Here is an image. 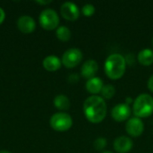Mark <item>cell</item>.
Here are the masks:
<instances>
[{"label": "cell", "mask_w": 153, "mask_h": 153, "mask_svg": "<svg viewBox=\"0 0 153 153\" xmlns=\"http://www.w3.org/2000/svg\"><path fill=\"white\" fill-rule=\"evenodd\" d=\"M17 28L22 33H31L36 29V22L31 16L22 15L17 20Z\"/></svg>", "instance_id": "cell-11"}, {"label": "cell", "mask_w": 153, "mask_h": 153, "mask_svg": "<svg viewBox=\"0 0 153 153\" xmlns=\"http://www.w3.org/2000/svg\"><path fill=\"white\" fill-rule=\"evenodd\" d=\"M51 2H52L51 0H48V1H36V3H37V4H41V5L48 4H50Z\"/></svg>", "instance_id": "cell-26"}, {"label": "cell", "mask_w": 153, "mask_h": 153, "mask_svg": "<svg viewBox=\"0 0 153 153\" xmlns=\"http://www.w3.org/2000/svg\"><path fill=\"white\" fill-rule=\"evenodd\" d=\"M50 126L56 132L68 131L73 126V118L65 112L55 113L49 120Z\"/></svg>", "instance_id": "cell-4"}, {"label": "cell", "mask_w": 153, "mask_h": 153, "mask_svg": "<svg viewBox=\"0 0 153 153\" xmlns=\"http://www.w3.org/2000/svg\"><path fill=\"white\" fill-rule=\"evenodd\" d=\"M42 65L48 72H56L58 69H60L62 65V61L58 56L50 55L43 59Z\"/></svg>", "instance_id": "cell-14"}, {"label": "cell", "mask_w": 153, "mask_h": 153, "mask_svg": "<svg viewBox=\"0 0 153 153\" xmlns=\"http://www.w3.org/2000/svg\"><path fill=\"white\" fill-rule=\"evenodd\" d=\"M102 153H113L112 152H109V151H107V152H104Z\"/></svg>", "instance_id": "cell-28"}, {"label": "cell", "mask_w": 153, "mask_h": 153, "mask_svg": "<svg viewBox=\"0 0 153 153\" xmlns=\"http://www.w3.org/2000/svg\"><path fill=\"white\" fill-rule=\"evenodd\" d=\"M99 71V65L98 63L93 60L90 59L83 63L81 68V74L83 78L89 80L92 77H95L97 72Z\"/></svg>", "instance_id": "cell-12"}, {"label": "cell", "mask_w": 153, "mask_h": 153, "mask_svg": "<svg viewBox=\"0 0 153 153\" xmlns=\"http://www.w3.org/2000/svg\"><path fill=\"white\" fill-rule=\"evenodd\" d=\"M83 114L86 119L92 124L102 122L108 112L107 103L101 96L91 95L83 102Z\"/></svg>", "instance_id": "cell-1"}, {"label": "cell", "mask_w": 153, "mask_h": 153, "mask_svg": "<svg viewBox=\"0 0 153 153\" xmlns=\"http://www.w3.org/2000/svg\"><path fill=\"white\" fill-rule=\"evenodd\" d=\"M5 19V13L4 11V9L2 7H0V25L4 22Z\"/></svg>", "instance_id": "cell-24"}, {"label": "cell", "mask_w": 153, "mask_h": 153, "mask_svg": "<svg viewBox=\"0 0 153 153\" xmlns=\"http://www.w3.org/2000/svg\"><path fill=\"white\" fill-rule=\"evenodd\" d=\"M39 22L42 29L46 30H53L58 28L60 21L59 16L55 10L47 8L40 13Z\"/></svg>", "instance_id": "cell-5"}, {"label": "cell", "mask_w": 153, "mask_h": 153, "mask_svg": "<svg viewBox=\"0 0 153 153\" xmlns=\"http://www.w3.org/2000/svg\"><path fill=\"white\" fill-rule=\"evenodd\" d=\"M126 62L125 56L118 53L109 55L104 65L106 75L111 80H118L122 78L126 73Z\"/></svg>", "instance_id": "cell-2"}, {"label": "cell", "mask_w": 153, "mask_h": 153, "mask_svg": "<svg viewBox=\"0 0 153 153\" xmlns=\"http://www.w3.org/2000/svg\"><path fill=\"white\" fill-rule=\"evenodd\" d=\"M70 105L71 104H70V100L68 97L64 94H59L56 96L54 99V106L61 111L68 110L70 108Z\"/></svg>", "instance_id": "cell-16"}, {"label": "cell", "mask_w": 153, "mask_h": 153, "mask_svg": "<svg viewBox=\"0 0 153 153\" xmlns=\"http://www.w3.org/2000/svg\"><path fill=\"white\" fill-rule=\"evenodd\" d=\"M113 147L117 153H128L134 147V142L130 137L122 135L115 139Z\"/></svg>", "instance_id": "cell-10"}, {"label": "cell", "mask_w": 153, "mask_h": 153, "mask_svg": "<svg viewBox=\"0 0 153 153\" xmlns=\"http://www.w3.org/2000/svg\"><path fill=\"white\" fill-rule=\"evenodd\" d=\"M125 59H126V65H134V63H135V61H134V56L133 54H127L125 56Z\"/></svg>", "instance_id": "cell-21"}, {"label": "cell", "mask_w": 153, "mask_h": 153, "mask_svg": "<svg viewBox=\"0 0 153 153\" xmlns=\"http://www.w3.org/2000/svg\"><path fill=\"white\" fill-rule=\"evenodd\" d=\"M0 153H11L10 152H8V151H4V150H3V151H0Z\"/></svg>", "instance_id": "cell-27"}, {"label": "cell", "mask_w": 153, "mask_h": 153, "mask_svg": "<svg viewBox=\"0 0 153 153\" xmlns=\"http://www.w3.org/2000/svg\"><path fill=\"white\" fill-rule=\"evenodd\" d=\"M100 93H101V97L104 100H110L116 94V88L112 84L104 85V87H103V89H102Z\"/></svg>", "instance_id": "cell-18"}, {"label": "cell", "mask_w": 153, "mask_h": 153, "mask_svg": "<svg viewBox=\"0 0 153 153\" xmlns=\"http://www.w3.org/2000/svg\"><path fill=\"white\" fill-rule=\"evenodd\" d=\"M125 103H126V104H127L128 106H130V104L134 103V100H133L131 97H126V101H125Z\"/></svg>", "instance_id": "cell-25"}, {"label": "cell", "mask_w": 153, "mask_h": 153, "mask_svg": "<svg viewBox=\"0 0 153 153\" xmlns=\"http://www.w3.org/2000/svg\"><path fill=\"white\" fill-rule=\"evenodd\" d=\"M82 60V52L77 48L67 49L62 56V65L66 68H74L77 66Z\"/></svg>", "instance_id": "cell-6"}, {"label": "cell", "mask_w": 153, "mask_h": 153, "mask_svg": "<svg viewBox=\"0 0 153 153\" xmlns=\"http://www.w3.org/2000/svg\"><path fill=\"white\" fill-rule=\"evenodd\" d=\"M96 9L92 4H86L82 7V13L86 17H91L94 14Z\"/></svg>", "instance_id": "cell-20"}, {"label": "cell", "mask_w": 153, "mask_h": 153, "mask_svg": "<svg viewBox=\"0 0 153 153\" xmlns=\"http://www.w3.org/2000/svg\"><path fill=\"white\" fill-rule=\"evenodd\" d=\"M132 113L130 106L126 103H120L116 105L111 110V117L117 122H124L129 119Z\"/></svg>", "instance_id": "cell-9"}, {"label": "cell", "mask_w": 153, "mask_h": 153, "mask_svg": "<svg viewBox=\"0 0 153 153\" xmlns=\"http://www.w3.org/2000/svg\"><path fill=\"white\" fill-rule=\"evenodd\" d=\"M79 80H80V77L77 74H71L67 78V81L71 83H75L79 82Z\"/></svg>", "instance_id": "cell-22"}, {"label": "cell", "mask_w": 153, "mask_h": 153, "mask_svg": "<svg viewBox=\"0 0 153 153\" xmlns=\"http://www.w3.org/2000/svg\"><path fill=\"white\" fill-rule=\"evenodd\" d=\"M126 131L132 137H139L144 131V124L141 118L136 117L129 118L126 124Z\"/></svg>", "instance_id": "cell-8"}, {"label": "cell", "mask_w": 153, "mask_h": 153, "mask_svg": "<svg viewBox=\"0 0 153 153\" xmlns=\"http://www.w3.org/2000/svg\"><path fill=\"white\" fill-rule=\"evenodd\" d=\"M133 113L138 118H146L153 114V97L150 94H140L133 103Z\"/></svg>", "instance_id": "cell-3"}, {"label": "cell", "mask_w": 153, "mask_h": 153, "mask_svg": "<svg viewBox=\"0 0 153 153\" xmlns=\"http://www.w3.org/2000/svg\"><path fill=\"white\" fill-rule=\"evenodd\" d=\"M152 46H153V38H152Z\"/></svg>", "instance_id": "cell-29"}, {"label": "cell", "mask_w": 153, "mask_h": 153, "mask_svg": "<svg viewBox=\"0 0 153 153\" xmlns=\"http://www.w3.org/2000/svg\"><path fill=\"white\" fill-rule=\"evenodd\" d=\"M104 87V82L100 77H92L89 80H87L85 83V88L88 92H90L92 95H98L101 92L102 89Z\"/></svg>", "instance_id": "cell-13"}, {"label": "cell", "mask_w": 153, "mask_h": 153, "mask_svg": "<svg viewBox=\"0 0 153 153\" xmlns=\"http://www.w3.org/2000/svg\"><path fill=\"white\" fill-rule=\"evenodd\" d=\"M60 13L64 19L74 22L80 16V9L77 4L73 2H65L60 7Z\"/></svg>", "instance_id": "cell-7"}, {"label": "cell", "mask_w": 153, "mask_h": 153, "mask_svg": "<svg viewBox=\"0 0 153 153\" xmlns=\"http://www.w3.org/2000/svg\"><path fill=\"white\" fill-rule=\"evenodd\" d=\"M107 144H108V141L106 138L104 137H99L97 138L94 143H93V147L96 151L98 152H101L102 150H104L106 147H107Z\"/></svg>", "instance_id": "cell-19"}, {"label": "cell", "mask_w": 153, "mask_h": 153, "mask_svg": "<svg viewBox=\"0 0 153 153\" xmlns=\"http://www.w3.org/2000/svg\"><path fill=\"white\" fill-rule=\"evenodd\" d=\"M139 63L143 66H150L153 64V50L152 48L142 49L137 56Z\"/></svg>", "instance_id": "cell-15"}, {"label": "cell", "mask_w": 153, "mask_h": 153, "mask_svg": "<svg viewBox=\"0 0 153 153\" xmlns=\"http://www.w3.org/2000/svg\"><path fill=\"white\" fill-rule=\"evenodd\" d=\"M147 85H148V89L153 92V74L149 78L148 80V82H147Z\"/></svg>", "instance_id": "cell-23"}, {"label": "cell", "mask_w": 153, "mask_h": 153, "mask_svg": "<svg viewBox=\"0 0 153 153\" xmlns=\"http://www.w3.org/2000/svg\"><path fill=\"white\" fill-rule=\"evenodd\" d=\"M56 36L60 41L66 42L71 39L72 32L67 26H58V28L56 30Z\"/></svg>", "instance_id": "cell-17"}]
</instances>
